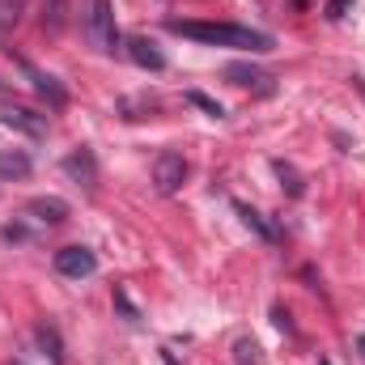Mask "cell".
Here are the masks:
<instances>
[{"instance_id": "cell-12", "label": "cell", "mask_w": 365, "mask_h": 365, "mask_svg": "<svg viewBox=\"0 0 365 365\" xmlns=\"http://www.w3.org/2000/svg\"><path fill=\"white\" fill-rule=\"evenodd\" d=\"M30 0H0V43L21 26V13H26Z\"/></svg>"}, {"instance_id": "cell-6", "label": "cell", "mask_w": 365, "mask_h": 365, "mask_svg": "<svg viewBox=\"0 0 365 365\" xmlns=\"http://www.w3.org/2000/svg\"><path fill=\"white\" fill-rule=\"evenodd\" d=\"M123 51H128V60H132L136 68H149V73H162V68H166V51H162L153 38H145V34L123 38Z\"/></svg>"}, {"instance_id": "cell-8", "label": "cell", "mask_w": 365, "mask_h": 365, "mask_svg": "<svg viewBox=\"0 0 365 365\" xmlns=\"http://www.w3.org/2000/svg\"><path fill=\"white\" fill-rule=\"evenodd\" d=\"M26 217L38 221V225H64L68 221V204L56 200V195H38V200L26 204Z\"/></svg>"}, {"instance_id": "cell-22", "label": "cell", "mask_w": 365, "mask_h": 365, "mask_svg": "<svg viewBox=\"0 0 365 365\" xmlns=\"http://www.w3.org/2000/svg\"><path fill=\"white\" fill-rule=\"evenodd\" d=\"M13 365H21V361H13Z\"/></svg>"}, {"instance_id": "cell-20", "label": "cell", "mask_w": 365, "mask_h": 365, "mask_svg": "<svg viewBox=\"0 0 365 365\" xmlns=\"http://www.w3.org/2000/svg\"><path fill=\"white\" fill-rule=\"evenodd\" d=\"M357 86H361V93H365V81H361V77H357Z\"/></svg>"}, {"instance_id": "cell-3", "label": "cell", "mask_w": 365, "mask_h": 365, "mask_svg": "<svg viewBox=\"0 0 365 365\" xmlns=\"http://www.w3.org/2000/svg\"><path fill=\"white\" fill-rule=\"evenodd\" d=\"M182 182H187V158L175 153V149H162V153L153 158V187H158L162 195H175Z\"/></svg>"}, {"instance_id": "cell-4", "label": "cell", "mask_w": 365, "mask_h": 365, "mask_svg": "<svg viewBox=\"0 0 365 365\" xmlns=\"http://www.w3.org/2000/svg\"><path fill=\"white\" fill-rule=\"evenodd\" d=\"M60 170L68 175V182H77V187H86V191H98V158H93V149L81 145V149L64 153Z\"/></svg>"}, {"instance_id": "cell-5", "label": "cell", "mask_w": 365, "mask_h": 365, "mask_svg": "<svg viewBox=\"0 0 365 365\" xmlns=\"http://www.w3.org/2000/svg\"><path fill=\"white\" fill-rule=\"evenodd\" d=\"M56 272L68 276V280H86L98 272V255L90 247H60L56 251Z\"/></svg>"}, {"instance_id": "cell-11", "label": "cell", "mask_w": 365, "mask_h": 365, "mask_svg": "<svg viewBox=\"0 0 365 365\" xmlns=\"http://www.w3.org/2000/svg\"><path fill=\"white\" fill-rule=\"evenodd\" d=\"M30 170H34V162L26 149H0V182H21L30 179Z\"/></svg>"}, {"instance_id": "cell-23", "label": "cell", "mask_w": 365, "mask_h": 365, "mask_svg": "<svg viewBox=\"0 0 365 365\" xmlns=\"http://www.w3.org/2000/svg\"><path fill=\"white\" fill-rule=\"evenodd\" d=\"M323 365H331V361H323Z\"/></svg>"}, {"instance_id": "cell-19", "label": "cell", "mask_w": 365, "mask_h": 365, "mask_svg": "<svg viewBox=\"0 0 365 365\" xmlns=\"http://www.w3.org/2000/svg\"><path fill=\"white\" fill-rule=\"evenodd\" d=\"M272 319H276V327H280V331H293V323H289V310H280V306H276Z\"/></svg>"}, {"instance_id": "cell-9", "label": "cell", "mask_w": 365, "mask_h": 365, "mask_svg": "<svg viewBox=\"0 0 365 365\" xmlns=\"http://www.w3.org/2000/svg\"><path fill=\"white\" fill-rule=\"evenodd\" d=\"M17 64H21V73H26V77L34 81V90L43 93V98L51 102V106H64V102H68V90H64V86H60V81H56L51 73H38V68H34L30 60H17Z\"/></svg>"}, {"instance_id": "cell-2", "label": "cell", "mask_w": 365, "mask_h": 365, "mask_svg": "<svg viewBox=\"0 0 365 365\" xmlns=\"http://www.w3.org/2000/svg\"><path fill=\"white\" fill-rule=\"evenodd\" d=\"M81 34L93 51L110 56V51H123V34L115 26V4L110 0H81Z\"/></svg>"}, {"instance_id": "cell-16", "label": "cell", "mask_w": 365, "mask_h": 365, "mask_svg": "<svg viewBox=\"0 0 365 365\" xmlns=\"http://www.w3.org/2000/svg\"><path fill=\"white\" fill-rule=\"evenodd\" d=\"M187 102H191L195 110H204L208 119H225V106H221L217 98H208V93H200V90H187Z\"/></svg>"}, {"instance_id": "cell-21", "label": "cell", "mask_w": 365, "mask_h": 365, "mask_svg": "<svg viewBox=\"0 0 365 365\" xmlns=\"http://www.w3.org/2000/svg\"><path fill=\"white\" fill-rule=\"evenodd\" d=\"M293 4H306V0H293Z\"/></svg>"}, {"instance_id": "cell-18", "label": "cell", "mask_w": 365, "mask_h": 365, "mask_svg": "<svg viewBox=\"0 0 365 365\" xmlns=\"http://www.w3.org/2000/svg\"><path fill=\"white\" fill-rule=\"evenodd\" d=\"M349 4H353V0H327V21H340V17L349 13Z\"/></svg>"}, {"instance_id": "cell-24", "label": "cell", "mask_w": 365, "mask_h": 365, "mask_svg": "<svg viewBox=\"0 0 365 365\" xmlns=\"http://www.w3.org/2000/svg\"><path fill=\"white\" fill-rule=\"evenodd\" d=\"M259 365H264V361H259Z\"/></svg>"}, {"instance_id": "cell-10", "label": "cell", "mask_w": 365, "mask_h": 365, "mask_svg": "<svg viewBox=\"0 0 365 365\" xmlns=\"http://www.w3.org/2000/svg\"><path fill=\"white\" fill-rule=\"evenodd\" d=\"M225 77H230L234 86H242V90L272 93V73H264V68H255V64H230Z\"/></svg>"}, {"instance_id": "cell-7", "label": "cell", "mask_w": 365, "mask_h": 365, "mask_svg": "<svg viewBox=\"0 0 365 365\" xmlns=\"http://www.w3.org/2000/svg\"><path fill=\"white\" fill-rule=\"evenodd\" d=\"M0 123H4L9 132L30 136V140H43V136H47V115H38V110H30V106H9V110L0 115Z\"/></svg>"}, {"instance_id": "cell-15", "label": "cell", "mask_w": 365, "mask_h": 365, "mask_svg": "<svg viewBox=\"0 0 365 365\" xmlns=\"http://www.w3.org/2000/svg\"><path fill=\"white\" fill-rule=\"evenodd\" d=\"M34 336H38V344H43V353H47L51 361H56V365H64V344H60V331H56L51 323H43V327H38Z\"/></svg>"}, {"instance_id": "cell-17", "label": "cell", "mask_w": 365, "mask_h": 365, "mask_svg": "<svg viewBox=\"0 0 365 365\" xmlns=\"http://www.w3.org/2000/svg\"><path fill=\"white\" fill-rule=\"evenodd\" d=\"M115 306H119V310H123V319H128V323H132V327H136V323H140V310H136V306H132V297H128V289H115Z\"/></svg>"}, {"instance_id": "cell-14", "label": "cell", "mask_w": 365, "mask_h": 365, "mask_svg": "<svg viewBox=\"0 0 365 365\" xmlns=\"http://www.w3.org/2000/svg\"><path fill=\"white\" fill-rule=\"evenodd\" d=\"M43 30L47 34H56V30H64V21H68V0H43Z\"/></svg>"}, {"instance_id": "cell-1", "label": "cell", "mask_w": 365, "mask_h": 365, "mask_svg": "<svg viewBox=\"0 0 365 365\" xmlns=\"http://www.w3.org/2000/svg\"><path fill=\"white\" fill-rule=\"evenodd\" d=\"M166 30L182 34V38H195L204 47H238V51H255V56H264V51L276 47L272 34L251 30V26H234V21H179V17H170Z\"/></svg>"}, {"instance_id": "cell-13", "label": "cell", "mask_w": 365, "mask_h": 365, "mask_svg": "<svg viewBox=\"0 0 365 365\" xmlns=\"http://www.w3.org/2000/svg\"><path fill=\"white\" fill-rule=\"evenodd\" d=\"M234 208H238L242 225H247V230H255L264 242H276V238H280V234H276V225H268V221H264V212H255V208H247V204H234Z\"/></svg>"}]
</instances>
